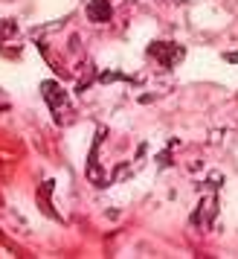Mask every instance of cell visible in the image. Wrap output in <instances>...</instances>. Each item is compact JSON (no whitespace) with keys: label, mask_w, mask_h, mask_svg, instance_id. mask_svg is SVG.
Returning <instances> with one entry per match:
<instances>
[{"label":"cell","mask_w":238,"mask_h":259,"mask_svg":"<svg viewBox=\"0 0 238 259\" xmlns=\"http://www.w3.org/2000/svg\"><path fill=\"white\" fill-rule=\"evenodd\" d=\"M87 15H90V21H107V18H110V6H107V0H90Z\"/></svg>","instance_id":"obj_1"}]
</instances>
